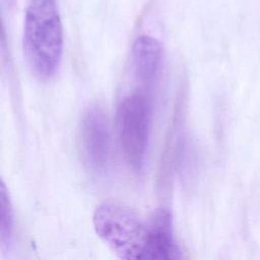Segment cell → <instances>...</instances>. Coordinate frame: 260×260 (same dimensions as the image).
<instances>
[{
    "mask_svg": "<svg viewBox=\"0 0 260 260\" xmlns=\"http://www.w3.org/2000/svg\"><path fill=\"white\" fill-rule=\"evenodd\" d=\"M14 230V213L11 199L4 181L1 182V223L0 242L1 248L7 247L12 239Z\"/></svg>",
    "mask_w": 260,
    "mask_h": 260,
    "instance_id": "7",
    "label": "cell"
},
{
    "mask_svg": "<svg viewBox=\"0 0 260 260\" xmlns=\"http://www.w3.org/2000/svg\"><path fill=\"white\" fill-rule=\"evenodd\" d=\"M80 140L85 162L96 173H105L111 162V135L104 112L98 107H89L80 121Z\"/></svg>",
    "mask_w": 260,
    "mask_h": 260,
    "instance_id": "4",
    "label": "cell"
},
{
    "mask_svg": "<svg viewBox=\"0 0 260 260\" xmlns=\"http://www.w3.org/2000/svg\"><path fill=\"white\" fill-rule=\"evenodd\" d=\"M162 49L151 36L141 35L132 45V63L137 80L146 88L153 83L160 68Z\"/></svg>",
    "mask_w": 260,
    "mask_h": 260,
    "instance_id": "5",
    "label": "cell"
},
{
    "mask_svg": "<svg viewBox=\"0 0 260 260\" xmlns=\"http://www.w3.org/2000/svg\"><path fill=\"white\" fill-rule=\"evenodd\" d=\"M22 47L31 72L49 79L59 69L63 53V26L56 0H28Z\"/></svg>",
    "mask_w": 260,
    "mask_h": 260,
    "instance_id": "1",
    "label": "cell"
},
{
    "mask_svg": "<svg viewBox=\"0 0 260 260\" xmlns=\"http://www.w3.org/2000/svg\"><path fill=\"white\" fill-rule=\"evenodd\" d=\"M150 121V102L141 88L123 99L118 108V134L125 160L136 172L141 171L144 164Z\"/></svg>",
    "mask_w": 260,
    "mask_h": 260,
    "instance_id": "3",
    "label": "cell"
},
{
    "mask_svg": "<svg viewBox=\"0 0 260 260\" xmlns=\"http://www.w3.org/2000/svg\"><path fill=\"white\" fill-rule=\"evenodd\" d=\"M152 238L148 260H171L182 258V252L177 245L170 211L166 208L156 209L150 216Z\"/></svg>",
    "mask_w": 260,
    "mask_h": 260,
    "instance_id": "6",
    "label": "cell"
},
{
    "mask_svg": "<svg viewBox=\"0 0 260 260\" xmlns=\"http://www.w3.org/2000/svg\"><path fill=\"white\" fill-rule=\"evenodd\" d=\"M96 235L120 258L148 260L152 225L127 206L107 202L96 207L92 216Z\"/></svg>",
    "mask_w": 260,
    "mask_h": 260,
    "instance_id": "2",
    "label": "cell"
}]
</instances>
